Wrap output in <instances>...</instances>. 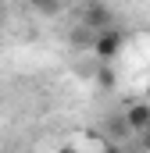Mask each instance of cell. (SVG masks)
Masks as SVG:
<instances>
[{"label": "cell", "mask_w": 150, "mask_h": 153, "mask_svg": "<svg viewBox=\"0 0 150 153\" xmlns=\"http://www.w3.org/2000/svg\"><path fill=\"white\" fill-rule=\"evenodd\" d=\"M147 100H150V89H147Z\"/></svg>", "instance_id": "52a82bcc"}, {"label": "cell", "mask_w": 150, "mask_h": 153, "mask_svg": "<svg viewBox=\"0 0 150 153\" xmlns=\"http://www.w3.org/2000/svg\"><path fill=\"white\" fill-rule=\"evenodd\" d=\"M125 125H129V128L140 135V132L150 125V100H140V103H132V107L125 111Z\"/></svg>", "instance_id": "7a4b0ae2"}, {"label": "cell", "mask_w": 150, "mask_h": 153, "mask_svg": "<svg viewBox=\"0 0 150 153\" xmlns=\"http://www.w3.org/2000/svg\"><path fill=\"white\" fill-rule=\"evenodd\" d=\"M140 150H150V125L140 132Z\"/></svg>", "instance_id": "277c9868"}, {"label": "cell", "mask_w": 150, "mask_h": 153, "mask_svg": "<svg viewBox=\"0 0 150 153\" xmlns=\"http://www.w3.org/2000/svg\"><path fill=\"white\" fill-rule=\"evenodd\" d=\"M57 153H79V150H75V146H61Z\"/></svg>", "instance_id": "5b68a950"}, {"label": "cell", "mask_w": 150, "mask_h": 153, "mask_svg": "<svg viewBox=\"0 0 150 153\" xmlns=\"http://www.w3.org/2000/svg\"><path fill=\"white\" fill-rule=\"evenodd\" d=\"M32 7H36L39 14H57L61 11V0H32Z\"/></svg>", "instance_id": "3957f363"}, {"label": "cell", "mask_w": 150, "mask_h": 153, "mask_svg": "<svg viewBox=\"0 0 150 153\" xmlns=\"http://www.w3.org/2000/svg\"><path fill=\"white\" fill-rule=\"evenodd\" d=\"M104 153H122V150H118V146L111 143V146H104Z\"/></svg>", "instance_id": "8992f818"}, {"label": "cell", "mask_w": 150, "mask_h": 153, "mask_svg": "<svg viewBox=\"0 0 150 153\" xmlns=\"http://www.w3.org/2000/svg\"><path fill=\"white\" fill-rule=\"evenodd\" d=\"M122 43H125V36H122L114 25H107V29H100V32L93 36V53H97L100 61H114L118 50H122Z\"/></svg>", "instance_id": "6da1fadb"}]
</instances>
